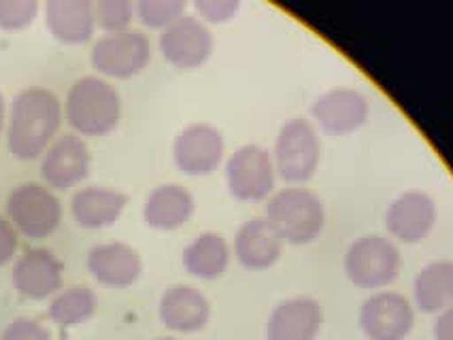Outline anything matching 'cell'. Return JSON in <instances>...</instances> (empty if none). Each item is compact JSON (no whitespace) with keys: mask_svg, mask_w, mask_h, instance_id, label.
<instances>
[{"mask_svg":"<svg viewBox=\"0 0 453 340\" xmlns=\"http://www.w3.org/2000/svg\"><path fill=\"white\" fill-rule=\"evenodd\" d=\"M62 124V102L47 87H24L7 113V140L13 155L33 160L45 154Z\"/></svg>","mask_w":453,"mask_h":340,"instance_id":"obj_1","label":"cell"},{"mask_svg":"<svg viewBox=\"0 0 453 340\" xmlns=\"http://www.w3.org/2000/svg\"><path fill=\"white\" fill-rule=\"evenodd\" d=\"M65 113L77 132L89 136L107 134L122 117V98L103 77L83 75L66 94Z\"/></svg>","mask_w":453,"mask_h":340,"instance_id":"obj_2","label":"cell"},{"mask_svg":"<svg viewBox=\"0 0 453 340\" xmlns=\"http://www.w3.org/2000/svg\"><path fill=\"white\" fill-rule=\"evenodd\" d=\"M283 243L307 245L319 237L326 222L324 202L309 187L289 185L273 192L266 202V215Z\"/></svg>","mask_w":453,"mask_h":340,"instance_id":"obj_3","label":"cell"},{"mask_svg":"<svg viewBox=\"0 0 453 340\" xmlns=\"http://www.w3.org/2000/svg\"><path fill=\"white\" fill-rule=\"evenodd\" d=\"M403 268L398 245L383 234H365L345 253V275L362 290H379L392 283Z\"/></svg>","mask_w":453,"mask_h":340,"instance_id":"obj_4","label":"cell"},{"mask_svg":"<svg viewBox=\"0 0 453 340\" xmlns=\"http://www.w3.org/2000/svg\"><path fill=\"white\" fill-rule=\"evenodd\" d=\"M277 175L288 183L309 181L321 158V143L313 124L304 117H292L279 130L275 149L271 151Z\"/></svg>","mask_w":453,"mask_h":340,"instance_id":"obj_5","label":"cell"},{"mask_svg":"<svg viewBox=\"0 0 453 340\" xmlns=\"http://www.w3.org/2000/svg\"><path fill=\"white\" fill-rule=\"evenodd\" d=\"M7 213L19 232L39 238L60 226L62 202L50 187L36 181H26L15 185L9 193Z\"/></svg>","mask_w":453,"mask_h":340,"instance_id":"obj_6","label":"cell"},{"mask_svg":"<svg viewBox=\"0 0 453 340\" xmlns=\"http://www.w3.org/2000/svg\"><path fill=\"white\" fill-rule=\"evenodd\" d=\"M277 169L273 154L257 143L236 147L226 162L228 190L239 200H265L275 192Z\"/></svg>","mask_w":453,"mask_h":340,"instance_id":"obj_7","label":"cell"},{"mask_svg":"<svg viewBox=\"0 0 453 340\" xmlns=\"http://www.w3.org/2000/svg\"><path fill=\"white\" fill-rule=\"evenodd\" d=\"M151 57L150 36L139 28L107 33L92 47V64L109 77H133L145 68Z\"/></svg>","mask_w":453,"mask_h":340,"instance_id":"obj_8","label":"cell"},{"mask_svg":"<svg viewBox=\"0 0 453 340\" xmlns=\"http://www.w3.org/2000/svg\"><path fill=\"white\" fill-rule=\"evenodd\" d=\"M357 321L368 340H404L415 326V308L398 291H377L362 302Z\"/></svg>","mask_w":453,"mask_h":340,"instance_id":"obj_9","label":"cell"},{"mask_svg":"<svg viewBox=\"0 0 453 340\" xmlns=\"http://www.w3.org/2000/svg\"><path fill=\"white\" fill-rule=\"evenodd\" d=\"M226 140L218 125L207 122L188 124L173 143L175 164L188 175H209L224 158Z\"/></svg>","mask_w":453,"mask_h":340,"instance_id":"obj_10","label":"cell"},{"mask_svg":"<svg viewBox=\"0 0 453 340\" xmlns=\"http://www.w3.org/2000/svg\"><path fill=\"white\" fill-rule=\"evenodd\" d=\"M160 49L179 68L200 66L213 51V34L196 15L183 13L160 34Z\"/></svg>","mask_w":453,"mask_h":340,"instance_id":"obj_11","label":"cell"},{"mask_svg":"<svg viewBox=\"0 0 453 340\" xmlns=\"http://www.w3.org/2000/svg\"><path fill=\"white\" fill-rule=\"evenodd\" d=\"M92 154L86 140L75 132H65L51 140L41 160V175L58 190H68L89 172Z\"/></svg>","mask_w":453,"mask_h":340,"instance_id":"obj_12","label":"cell"},{"mask_svg":"<svg viewBox=\"0 0 453 340\" xmlns=\"http://www.w3.org/2000/svg\"><path fill=\"white\" fill-rule=\"evenodd\" d=\"M311 113L328 132L347 134L366 124L371 102L356 87H332L315 98Z\"/></svg>","mask_w":453,"mask_h":340,"instance_id":"obj_13","label":"cell"},{"mask_svg":"<svg viewBox=\"0 0 453 340\" xmlns=\"http://www.w3.org/2000/svg\"><path fill=\"white\" fill-rule=\"evenodd\" d=\"M321 323H324V311L315 298H286L268 315L266 340H315Z\"/></svg>","mask_w":453,"mask_h":340,"instance_id":"obj_14","label":"cell"},{"mask_svg":"<svg viewBox=\"0 0 453 340\" xmlns=\"http://www.w3.org/2000/svg\"><path fill=\"white\" fill-rule=\"evenodd\" d=\"M388 230L403 243H419L436 223V202L428 192L407 190L392 200L386 213Z\"/></svg>","mask_w":453,"mask_h":340,"instance_id":"obj_15","label":"cell"},{"mask_svg":"<svg viewBox=\"0 0 453 340\" xmlns=\"http://www.w3.org/2000/svg\"><path fill=\"white\" fill-rule=\"evenodd\" d=\"M65 279V266L51 249L30 247L19 255L13 266V285L19 294L35 298H47L56 294Z\"/></svg>","mask_w":453,"mask_h":340,"instance_id":"obj_16","label":"cell"},{"mask_svg":"<svg viewBox=\"0 0 453 340\" xmlns=\"http://www.w3.org/2000/svg\"><path fill=\"white\" fill-rule=\"evenodd\" d=\"M88 268L100 283L109 287L133 285L143 270V260L133 245L119 243H100L94 245L88 253Z\"/></svg>","mask_w":453,"mask_h":340,"instance_id":"obj_17","label":"cell"},{"mask_svg":"<svg viewBox=\"0 0 453 340\" xmlns=\"http://www.w3.org/2000/svg\"><path fill=\"white\" fill-rule=\"evenodd\" d=\"M283 238L265 215H256L236 230L234 255L245 268L262 270L281 258Z\"/></svg>","mask_w":453,"mask_h":340,"instance_id":"obj_18","label":"cell"},{"mask_svg":"<svg viewBox=\"0 0 453 340\" xmlns=\"http://www.w3.org/2000/svg\"><path fill=\"white\" fill-rule=\"evenodd\" d=\"M211 305L196 287L179 283L168 287L160 300V319L173 332H198L209 323Z\"/></svg>","mask_w":453,"mask_h":340,"instance_id":"obj_19","label":"cell"},{"mask_svg":"<svg viewBox=\"0 0 453 340\" xmlns=\"http://www.w3.org/2000/svg\"><path fill=\"white\" fill-rule=\"evenodd\" d=\"M128 204L124 192L107 185L79 187L71 198V213L81 226L104 228L118 222Z\"/></svg>","mask_w":453,"mask_h":340,"instance_id":"obj_20","label":"cell"},{"mask_svg":"<svg viewBox=\"0 0 453 340\" xmlns=\"http://www.w3.org/2000/svg\"><path fill=\"white\" fill-rule=\"evenodd\" d=\"M194 202L192 192L181 183H162L147 196L143 217L151 228L173 230L183 226L192 217Z\"/></svg>","mask_w":453,"mask_h":340,"instance_id":"obj_21","label":"cell"},{"mask_svg":"<svg viewBox=\"0 0 453 340\" xmlns=\"http://www.w3.org/2000/svg\"><path fill=\"white\" fill-rule=\"evenodd\" d=\"M47 28L65 43H86L96 28L94 4L89 0H47Z\"/></svg>","mask_w":453,"mask_h":340,"instance_id":"obj_22","label":"cell"},{"mask_svg":"<svg viewBox=\"0 0 453 340\" xmlns=\"http://www.w3.org/2000/svg\"><path fill=\"white\" fill-rule=\"evenodd\" d=\"M415 305L424 313H441L453 305V260H434L418 272Z\"/></svg>","mask_w":453,"mask_h":340,"instance_id":"obj_23","label":"cell"},{"mask_svg":"<svg viewBox=\"0 0 453 340\" xmlns=\"http://www.w3.org/2000/svg\"><path fill=\"white\" fill-rule=\"evenodd\" d=\"M230 264V247L219 232H203L183 249V266L200 279H218Z\"/></svg>","mask_w":453,"mask_h":340,"instance_id":"obj_24","label":"cell"},{"mask_svg":"<svg viewBox=\"0 0 453 340\" xmlns=\"http://www.w3.org/2000/svg\"><path fill=\"white\" fill-rule=\"evenodd\" d=\"M98 306V298L92 287L71 285L58 291L50 305V317L60 326H77L94 315Z\"/></svg>","mask_w":453,"mask_h":340,"instance_id":"obj_25","label":"cell"},{"mask_svg":"<svg viewBox=\"0 0 453 340\" xmlns=\"http://www.w3.org/2000/svg\"><path fill=\"white\" fill-rule=\"evenodd\" d=\"M186 0H139L134 11L143 24L165 30L186 13Z\"/></svg>","mask_w":453,"mask_h":340,"instance_id":"obj_26","label":"cell"},{"mask_svg":"<svg viewBox=\"0 0 453 340\" xmlns=\"http://www.w3.org/2000/svg\"><path fill=\"white\" fill-rule=\"evenodd\" d=\"M94 18L104 33H119V30L130 28L134 4L130 0H98L94 4Z\"/></svg>","mask_w":453,"mask_h":340,"instance_id":"obj_27","label":"cell"},{"mask_svg":"<svg viewBox=\"0 0 453 340\" xmlns=\"http://www.w3.org/2000/svg\"><path fill=\"white\" fill-rule=\"evenodd\" d=\"M36 11H39L36 0H0V28H24L33 22Z\"/></svg>","mask_w":453,"mask_h":340,"instance_id":"obj_28","label":"cell"},{"mask_svg":"<svg viewBox=\"0 0 453 340\" xmlns=\"http://www.w3.org/2000/svg\"><path fill=\"white\" fill-rule=\"evenodd\" d=\"M0 340H51V334L39 319L18 317L3 329Z\"/></svg>","mask_w":453,"mask_h":340,"instance_id":"obj_29","label":"cell"},{"mask_svg":"<svg viewBox=\"0 0 453 340\" xmlns=\"http://www.w3.org/2000/svg\"><path fill=\"white\" fill-rule=\"evenodd\" d=\"M194 7L209 22H226L239 9V0H196Z\"/></svg>","mask_w":453,"mask_h":340,"instance_id":"obj_30","label":"cell"},{"mask_svg":"<svg viewBox=\"0 0 453 340\" xmlns=\"http://www.w3.org/2000/svg\"><path fill=\"white\" fill-rule=\"evenodd\" d=\"M18 249V232L7 217L0 215V266L7 264Z\"/></svg>","mask_w":453,"mask_h":340,"instance_id":"obj_31","label":"cell"},{"mask_svg":"<svg viewBox=\"0 0 453 340\" xmlns=\"http://www.w3.org/2000/svg\"><path fill=\"white\" fill-rule=\"evenodd\" d=\"M434 338L436 340H453V305L439 313L434 323Z\"/></svg>","mask_w":453,"mask_h":340,"instance_id":"obj_32","label":"cell"},{"mask_svg":"<svg viewBox=\"0 0 453 340\" xmlns=\"http://www.w3.org/2000/svg\"><path fill=\"white\" fill-rule=\"evenodd\" d=\"M4 119H7V101H4V94L0 92V130H3Z\"/></svg>","mask_w":453,"mask_h":340,"instance_id":"obj_33","label":"cell"},{"mask_svg":"<svg viewBox=\"0 0 453 340\" xmlns=\"http://www.w3.org/2000/svg\"><path fill=\"white\" fill-rule=\"evenodd\" d=\"M156 340H179V338H173V336H162V338H156Z\"/></svg>","mask_w":453,"mask_h":340,"instance_id":"obj_34","label":"cell"}]
</instances>
